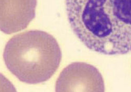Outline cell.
Segmentation results:
<instances>
[{"label": "cell", "mask_w": 131, "mask_h": 92, "mask_svg": "<svg viewBox=\"0 0 131 92\" xmlns=\"http://www.w3.org/2000/svg\"><path fill=\"white\" fill-rule=\"evenodd\" d=\"M65 5L72 31L88 49L131 52V0H65Z\"/></svg>", "instance_id": "1"}, {"label": "cell", "mask_w": 131, "mask_h": 92, "mask_svg": "<svg viewBox=\"0 0 131 92\" xmlns=\"http://www.w3.org/2000/svg\"><path fill=\"white\" fill-rule=\"evenodd\" d=\"M37 0H0V31L11 34L25 29L36 17Z\"/></svg>", "instance_id": "4"}, {"label": "cell", "mask_w": 131, "mask_h": 92, "mask_svg": "<svg viewBox=\"0 0 131 92\" xmlns=\"http://www.w3.org/2000/svg\"><path fill=\"white\" fill-rule=\"evenodd\" d=\"M3 57L7 68L20 82L37 84L47 81L56 73L62 52L51 34L30 30L10 38L5 44Z\"/></svg>", "instance_id": "2"}, {"label": "cell", "mask_w": 131, "mask_h": 92, "mask_svg": "<svg viewBox=\"0 0 131 92\" xmlns=\"http://www.w3.org/2000/svg\"><path fill=\"white\" fill-rule=\"evenodd\" d=\"M55 92H105L104 79L93 65L73 62L64 67L58 77Z\"/></svg>", "instance_id": "3"}, {"label": "cell", "mask_w": 131, "mask_h": 92, "mask_svg": "<svg viewBox=\"0 0 131 92\" xmlns=\"http://www.w3.org/2000/svg\"><path fill=\"white\" fill-rule=\"evenodd\" d=\"M0 92H17L10 80L0 73Z\"/></svg>", "instance_id": "5"}]
</instances>
